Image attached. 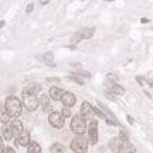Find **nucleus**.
Instances as JSON below:
<instances>
[{"label": "nucleus", "instance_id": "obj_10", "mask_svg": "<svg viewBox=\"0 0 153 153\" xmlns=\"http://www.w3.org/2000/svg\"><path fill=\"white\" fill-rule=\"evenodd\" d=\"M61 102H62V105H64V106H67V108H71V106H74V105H75L76 97L72 92H64L62 98H61Z\"/></svg>", "mask_w": 153, "mask_h": 153}, {"label": "nucleus", "instance_id": "obj_16", "mask_svg": "<svg viewBox=\"0 0 153 153\" xmlns=\"http://www.w3.org/2000/svg\"><path fill=\"white\" fill-rule=\"evenodd\" d=\"M24 92H30V94H34V95H37L38 92H41V87L38 85V84H30L27 87L23 89Z\"/></svg>", "mask_w": 153, "mask_h": 153}, {"label": "nucleus", "instance_id": "obj_27", "mask_svg": "<svg viewBox=\"0 0 153 153\" xmlns=\"http://www.w3.org/2000/svg\"><path fill=\"white\" fill-rule=\"evenodd\" d=\"M106 76H108V79H112V81H115V78H116V76H115L114 74H108Z\"/></svg>", "mask_w": 153, "mask_h": 153}, {"label": "nucleus", "instance_id": "obj_11", "mask_svg": "<svg viewBox=\"0 0 153 153\" xmlns=\"http://www.w3.org/2000/svg\"><path fill=\"white\" fill-rule=\"evenodd\" d=\"M120 148H119V153H137L136 148L129 142V139H120Z\"/></svg>", "mask_w": 153, "mask_h": 153}, {"label": "nucleus", "instance_id": "obj_1", "mask_svg": "<svg viewBox=\"0 0 153 153\" xmlns=\"http://www.w3.org/2000/svg\"><path fill=\"white\" fill-rule=\"evenodd\" d=\"M22 106H23V102L17 98V97H14V95L9 97L4 102V109L11 118H19V116H20V114H22Z\"/></svg>", "mask_w": 153, "mask_h": 153}, {"label": "nucleus", "instance_id": "obj_6", "mask_svg": "<svg viewBox=\"0 0 153 153\" xmlns=\"http://www.w3.org/2000/svg\"><path fill=\"white\" fill-rule=\"evenodd\" d=\"M64 120H65V118L62 116L61 112H53V114L48 115L50 125L53 126V128H55V129H61L64 126Z\"/></svg>", "mask_w": 153, "mask_h": 153}, {"label": "nucleus", "instance_id": "obj_7", "mask_svg": "<svg viewBox=\"0 0 153 153\" xmlns=\"http://www.w3.org/2000/svg\"><path fill=\"white\" fill-rule=\"evenodd\" d=\"M94 34V28H82L79 31H76L71 38V43L75 45L78 41H81V40H87V38H91Z\"/></svg>", "mask_w": 153, "mask_h": 153}, {"label": "nucleus", "instance_id": "obj_17", "mask_svg": "<svg viewBox=\"0 0 153 153\" xmlns=\"http://www.w3.org/2000/svg\"><path fill=\"white\" fill-rule=\"evenodd\" d=\"M27 153H41V146L37 142H31L27 146Z\"/></svg>", "mask_w": 153, "mask_h": 153}, {"label": "nucleus", "instance_id": "obj_3", "mask_svg": "<svg viewBox=\"0 0 153 153\" xmlns=\"http://www.w3.org/2000/svg\"><path fill=\"white\" fill-rule=\"evenodd\" d=\"M22 102H23V106L27 111H36L38 108V105H40V99H38L34 94L24 92V91H23Z\"/></svg>", "mask_w": 153, "mask_h": 153}, {"label": "nucleus", "instance_id": "obj_13", "mask_svg": "<svg viewBox=\"0 0 153 153\" xmlns=\"http://www.w3.org/2000/svg\"><path fill=\"white\" fill-rule=\"evenodd\" d=\"M62 95H64V91H62L61 88H58V87L50 88V97L53 98V101H61Z\"/></svg>", "mask_w": 153, "mask_h": 153}, {"label": "nucleus", "instance_id": "obj_24", "mask_svg": "<svg viewBox=\"0 0 153 153\" xmlns=\"http://www.w3.org/2000/svg\"><path fill=\"white\" fill-rule=\"evenodd\" d=\"M1 153H14V150L9 146H1Z\"/></svg>", "mask_w": 153, "mask_h": 153}, {"label": "nucleus", "instance_id": "obj_15", "mask_svg": "<svg viewBox=\"0 0 153 153\" xmlns=\"http://www.w3.org/2000/svg\"><path fill=\"white\" fill-rule=\"evenodd\" d=\"M1 136H3V139H4V140H11V139L14 137V135H13V132H11L10 126H6V125L1 126Z\"/></svg>", "mask_w": 153, "mask_h": 153}, {"label": "nucleus", "instance_id": "obj_20", "mask_svg": "<svg viewBox=\"0 0 153 153\" xmlns=\"http://www.w3.org/2000/svg\"><path fill=\"white\" fill-rule=\"evenodd\" d=\"M53 58H54V54L53 53H45V54L43 55V60L47 61V64H48L50 67H55L54 61H53Z\"/></svg>", "mask_w": 153, "mask_h": 153}, {"label": "nucleus", "instance_id": "obj_18", "mask_svg": "<svg viewBox=\"0 0 153 153\" xmlns=\"http://www.w3.org/2000/svg\"><path fill=\"white\" fill-rule=\"evenodd\" d=\"M64 150H65V148L61 143H53L50 146V152L51 153H64Z\"/></svg>", "mask_w": 153, "mask_h": 153}, {"label": "nucleus", "instance_id": "obj_19", "mask_svg": "<svg viewBox=\"0 0 153 153\" xmlns=\"http://www.w3.org/2000/svg\"><path fill=\"white\" fill-rule=\"evenodd\" d=\"M109 89H111V92L116 94V95H123V94H125V88H122L120 85H118V84H112Z\"/></svg>", "mask_w": 153, "mask_h": 153}, {"label": "nucleus", "instance_id": "obj_12", "mask_svg": "<svg viewBox=\"0 0 153 153\" xmlns=\"http://www.w3.org/2000/svg\"><path fill=\"white\" fill-rule=\"evenodd\" d=\"M16 146H28L30 145V133L28 132H24L23 135H20V136L16 139Z\"/></svg>", "mask_w": 153, "mask_h": 153}, {"label": "nucleus", "instance_id": "obj_8", "mask_svg": "<svg viewBox=\"0 0 153 153\" xmlns=\"http://www.w3.org/2000/svg\"><path fill=\"white\" fill-rule=\"evenodd\" d=\"M10 128H11V132H13L14 137H19L20 135L24 133V126H23V122L20 119H17V118L10 123Z\"/></svg>", "mask_w": 153, "mask_h": 153}, {"label": "nucleus", "instance_id": "obj_22", "mask_svg": "<svg viewBox=\"0 0 153 153\" xmlns=\"http://www.w3.org/2000/svg\"><path fill=\"white\" fill-rule=\"evenodd\" d=\"M70 79H71V81H74V82H76V84H79V85H84V81H82V79H79L76 74H71V75H70Z\"/></svg>", "mask_w": 153, "mask_h": 153}, {"label": "nucleus", "instance_id": "obj_5", "mask_svg": "<svg viewBox=\"0 0 153 153\" xmlns=\"http://www.w3.org/2000/svg\"><path fill=\"white\" fill-rule=\"evenodd\" d=\"M88 142L91 145H97L98 143V120L92 119L88 125Z\"/></svg>", "mask_w": 153, "mask_h": 153}, {"label": "nucleus", "instance_id": "obj_31", "mask_svg": "<svg viewBox=\"0 0 153 153\" xmlns=\"http://www.w3.org/2000/svg\"><path fill=\"white\" fill-rule=\"evenodd\" d=\"M105 1H112V0H105Z\"/></svg>", "mask_w": 153, "mask_h": 153}, {"label": "nucleus", "instance_id": "obj_25", "mask_svg": "<svg viewBox=\"0 0 153 153\" xmlns=\"http://www.w3.org/2000/svg\"><path fill=\"white\" fill-rule=\"evenodd\" d=\"M33 9H34V4H33V3H30V4L27 6V9H26V11H27V13H31V11H33Z\"/></svg>", "mask_w": 153, "mask_h": 153}, {"label": "nucleus", "instance_id": "obj_4", "mask_svg": "<svg viewBox=\"0 0 153 153\" xmlns=\"http://www.w3.org/2000/svg\"><path fill=\"white\" fill-rule=\"evenodd\" d=\"M88 140L85 137L82 136H76L74 137L71 140V145H70V148L74 153H87L88 150Z\"/></svg>", "mask_w": 153, "mask_h": 153}, {"label": "nucleus", "instance_id": "obj_30", "mask_svg": "<svg viewBox=\"0 0 153 153\" xmlns=\"http://www.w3.org/2000/svg\"><path fill=\"white\" fill-rule=\"evenodd\" d=\"M145 82H148L149 85H150V87L153 88V81H152V79H145Z\"/></svg>", "mask_w": 153, "mask_h": 153}, {"label": "nucleus", "instance_id": "obj_28", "mask_svg": "<svg viewBox=\"0 0 153 153\" xmlns=\"http://www.w3.org/2000/svg\"><path fill=\"white\" fill-rule=\"evenodd\" d=\"M126 119H128V122H129V123H133V122H135V120H133V118H132V116H129V115L126 116Z\"/></svg>", "mask_w": 153, "mask_h": 153}, {"label": "nucleus", "instance_id": "obj_2", "mask_svg": "<svg viewBox=\"0 0 153 153\" xmlns=\"http://www.w3.org/2000/svg\"><path fill=\"white\" fill-rule=\"evenodd\" d=\"M71 131L78 135V136H82L85 131H87V120L82 118V115H75L72 116L71 119Z\"/></svg>", "mask_w": 153, "mask_h": 153}, {"label": "nucleus", "instance_id": "obj_21", "mask_svg": "<svg viewBox=\"0 0 153 153\" xmlns=\"http://www.w3.org/2000/svg\"><path fill=\"white\" fill-rule=\"evenodd\" d=\"M10 118H11V116L6 112V109L1 111V122H3V125H6V123L9 122V119H10Z\"/></svg>", "mask_w": 153, "mask_h": 153}, {"label": "nucleus", "instance_id": "obj_9", "mask_svg": "<svg viewBox=\"0 0 153 153\" xmlns=\"http://www.w3.org/2000/svg\"><path fill=\"white\" fill-rule=\"evenodd\" d=\"M92 114H94V106H91V104L88 102H84L81 105V115L82 118L87 120V122H91V118H92Z\"/></svg>", "mask_w": 153, "mask_h": 153}, {"label": "nucleus", "instance_id": "obj_26", "mask_svg": "<svg viewBox=\"0 0 153 153\" xmlns=\"http://www.w3.org/2000/svg\"><path fill=\"white\" fill-rule=\"evenodd\" d=\"M48 1H50V0H40V4L45 6V4H48Z\"/></svg>", "mask_w": 153, "mask_h": 153}, {"label": "nucleus", "instance_id": "obj_23", "mask_svg": "<svg viewBox=\"0 0 153 153\" xmlns=\"http://www.w3.org/2000/svg\"><path fill=\"white\" fill-rule=\"evenodd\" d=\"M61 114H62V116H64V118H68V116H71V111H70V108L64 106V108H62V111H61Z\"/></svg>", "mask_w": 153, "mask_h": 153}, {"label": "nucleus", "instance_id": "obj_14", "mask_svg": "<svg viewBox=\"0 0 153 153\" xmlns=\"http://www.w3.org/2000/svg\"><path fill=\"white\" fill-rule=\"evenodd\" d=\"M120 137H114V139H111L109 140V149L112 150L114 153H119V148H120Z\"/></svg>", "mask_w": 153, "mask_h": 153}, {"label": "nucleus", "instance_id": "obj_29", "mask_svg": "<svg viewBox=\"0 0 153 153\" xmlns=\"http://www.w3.org/2000/svg\"><path fill=\"white\" fill-rule=\"evenodd\" d=\"M140 22H142V23H145V24H146V23H149V22H150V20H149V19H146V17H142V19H140Z\"/></svg>", "mask_w": 153, "mask_h": 153}]
</instances>
